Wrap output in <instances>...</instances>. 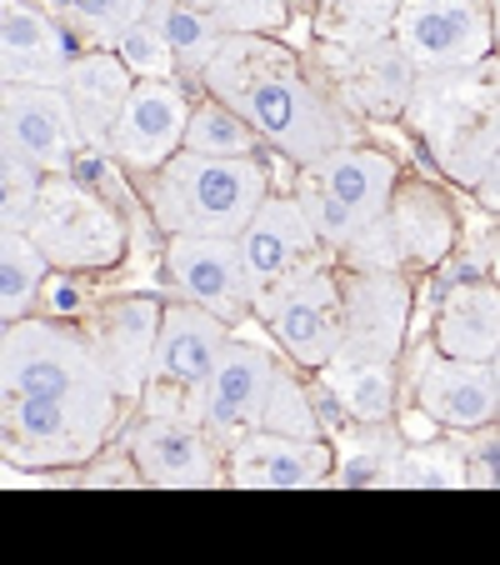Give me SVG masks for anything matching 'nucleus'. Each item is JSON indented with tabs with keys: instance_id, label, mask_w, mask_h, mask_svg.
<instances>
[{
	"instance_id": "1",
	"label": "nucleus",
	"mask_w": 500,
	"mask_h": 565,
	"mask_svg": "<svg viewBox=\"0 0 500 565\" xmlns=\"http://www.w3.org/2000/svg\"><path fill=\"white\" fill-rule=\"evenodd\" d=\"M120 416L91 341L51 316H15L0 335V460L21 470L86 466Z\"/></svg>"
},
{
	"instance_id": "2",
	"label": "nucleus",
	"mask_w": 500,
	"mask_h": 565,
	"mask_svg": "<svg viewBox=\"0 0 500 565\" xmlns=\"http://www.w3.org/2000/svg\"><path fill=\"white\" fill-rule=\"evenodd\" d=\"M195 81L205 86V96L225 100L256 130L260 146L286 156L290 166L351 140V120L336 90L320 86L300 65V55L270 41L266 31H231Z\"/></svg>"
},
{
	"instance_id": "3",
	"label": "nucleus",
	"mask_w": 500,
	"mask_h": 565,
	"mask_svg": "<svg viewBox=\"0 0 500 565\" xmlns=\"http://www.w3.org/2000/svg\"><path fill=\"white\" fill-rule=\"evenodd\" d=\"M401 116L411 120V130L426 140L436 166L456 185L476 191L486 175H496L500 126H496V75L486 71V61L415 75Z\"/></svg>"
},
{
	"instance_id": "4",
	"label": "nucleus",
	"mask_w": 500,
	"mask_h": 565,
	"mask_svg": "<svg viewBox=\"0 0 500 565\" xmlns=\"http://www.w3.org/2000/svg\"><path fill=\"white\" fill-rule=\"evenodd\" d=\"M270 191L260 156H195L171 150L146 181V205L160 235H235Z\"/></svg>"
},
{
	"instance_id": "5",
	"label": "nucleus",
	"mask_w": 500,
	"mask_h": 565,
	"mask_svg": "<svg viewBox=\"0 0 500 565\" xmlns=\"http://www.w3.org/2000/svg\"><path fill=\"white\" fill-rule=\"evenodd\" d=\"M395 181H401V166L385 150L355 146V140H341V146H330L316 160H300L296 201L306 211L310 231H316L320 250L336 256L361 225L385 215Z\"/></svg>"
},
{
	"instance_id": "6",
	"label": "nucleus",
	"mask_w": 500,
	"mask_h": 565,
	"mask_svg": "<svg viewBox=\"0 0 500 565\" xmlns=\"http://www.w3.org/2000/svg\"><path fill=\"white\" fill-rule=\"evenodd\" d=\"M31 246L41 250V260L51 270H110L126 256V211L106 201V195L86 191L65 171L41 175V191H35L31 221H25Z\"/></svg>"
},
{
	"instance_id": "7",
	"label": "nucleus",
	"mask_w": 500,
	"mask_h": 565,
	"mask_svg": "<svg viewBox=\"0 0 500 565\" xmlns=\"http://www.w3.org/2000/svg\"><path fill=\"white\" fill-rule=\"evenodd\" d=\"M251 316H260L276 335V345L300 371H320L341 345V290H336V256L300 260L280 280H270L256 296Z\"/></svg>"
},
{
	"instance_id": "8",
	"label": "nucleus",
	"mask_w": 500,
	"mask_h": 565,
	"mask_svg": "<svg viewBox=\"0 0 500 565\" xmlns=\"http://www.w3.org/2000/svg\"><path fill=\"white\" fill-rule=\"evenodd\" d=\"M225 341H231V326L211 310L191 306V300L160 306L156 345H150L146 385H140V411L146 416H185L195 385L211 375Z\"/></svg>"
},
{
	"instance_id": "9",
	"label": "nucleus",
	"mask_w": 500,
	"mask_h": 565,
	"mask_svg": "<svg viewBox=\"0 0 500 565\" xmlns=\"http://www.w3.org/2000/svg\"><path fill=\"white\" fill-rule=\"evenodd\" d=\"M336 290H341V345L330 361H401L415 306L411 276L336 266Z\"/></svg>"
},
{
	"instance_id": "10",
	"label": "nucleus",
	"mask_w": 500,
	"mask_h": 565,
	"mask_svg": "<svg viewBox=\"0 0 500 565\" xmlns=\"http://www.w3.org/2000/svg\"><path fill=\"white\" fill-rule=\"evenodd\" d=\"M391 45L405 55L415 75H430L486 61L496 35H490V15L476 0H395Z\"/></svg>"
},
{
	"instance_id": "11",
	"label": "nucleus",
	"mask_w": 500,
	"mask_h": 565,
	"mask_svg": "<svg viewBox=\"0 0 500 565\" xmlns=\"http://www.w3.org/2000/svg\"><path fill=\"white\" fill-rule=\"evenodd\" d=\"M276 365L280 361L266 345H251V341H241V335H231V341L221 345V355H215L211 375L195 385L191 406H185V420H195V426L225 450L235 436L256 430L266 391H270V381H276Z\"/></svg>"
},
{
	"instance_id": "12",
	"label": "nucleus",
	"mask_w": 500,
	"mask_h": 565,
	"mask_svg": "<svg viewBox=\"0 0 500 565\" xmlns=\"http://www.w3.org/2000/svg\"><path fill=\"white\" fill-rule=\"evenodd\" d=\"M185 116H191V96L181 81H136L130 96L120 100L100 150L126 175H150L171 150H181Z\"/></svg>"
},
{
	"instance_id": "13",
	"label": "nucleus",
	"mask_w": 500,
	"mask_h": 565,
	"mask_svg": "<svg viewBox=\"0 0 500 565\" xmlns=\"http://www.w3.org/2000/svg\"><path fill=\"white\" fill-rule=\"evenodd\" d=\"M336 446L326 436H276L245 430L221 450V476L241 491H310L330 486Z\"/></svg>"
},
{
	"instance_id": "14",
	"label": "nucleus",
	"mask_w": 500,
	"mask_h": 565,
	"mask_svg": "<svg viewBox=\"0 0 500 565\" xmlns=\"http://www.w3.org/2000/svg\"><path fill=\"white\" fill-rule=\"evenodd\" d=\"M130 466L160 491H205L221 486V446L185 416H140L126 436Z\"/></svg>"
},
{
	"instance_id": "15",
	"label": "nucleus",
	"mask_w": 500,
	"mask_h": 565,
	"mask_svg": "<svg viewBox=\"0 0 500 565\" xmlns=\"http://www.w3.org/2000/svg\"><path fill=\"white\" fill-rule=\"evenodd\" d=\"M166 276L175 280L181 300L221 316L225 326L245 320L256 306L235 235H166Z\"/></svg>"
},
{
	"instance_id": "16",
	"label": "nucleus",
	"mask_w": 500,
	"mask_h": 565,
	"mask_svg": "<svg viewBox=\"0 0 500 565\" xmlns=\"http://www.w3.org/2000/svg\"><path fill=\"white\" fill-rule=\"evenodd\" d=\"M0 146L31 160L41 175L65 171L71 156L81 150V130H75L61 86L0 81Z\"/></svg>"
},
{
	"instance_id": "17",
	"label": "nucleus",
	"mask_w": 500,
	"mask_h": 565,
	"mask_svg": "<svg viewBox=\"0 0 500 565\" xmlns=\"http://www.w3.org/2000/svg\"><path fill=\"white\" fill-rule=\"evenodd\" d=\"M411 391L426 420L440 430H490L500 416L496 361H456V355H436V345H426Z\"/></svg>"
},
{
	"instance_id": "18",
	"label": "nucleus",
	"mask_w": 500,
	"mask_h": 565,
	"mask_svg": "<svg viewBox=\"0 0 500 565\" xmlns=\"http://www.w3.org/2000/svg\"><path fill=\"white\" fill-rule=\"evenodd\" d=\"M235 250H241L251 296H260L270 280H280L286 270H296L300 260L320 256V241H316V231H310L306 211H300L296 191H286V195L266 191L260 205L251 211V221L235 231Z\"/></svg>"
},
{
	"instance_id": "19",
	"label": "nucleus",
	"mask_w": 500,
	"mask_h": 565,
	"mask_svg": "<svg viewBox=\"0 0 500 565\" xmlns=\"http://www.w3.org/2000/svg\"><path fill=\"white\" fill-rule=\"evenodd\" d=\"M156 326H160L156 296H120V300H110V306H100L96 316L86 320V331H81L120 401H140L150 345H156Z\"/></svg>"
},
{
	"instance_id": "20",
	"label": "nucleus",
	"mask_w": 500,
	"mask_h": 565,
	"mask_svg": "<svg viewBox=\"0 0 500 565\" xmlns=\"http://www.w3.org/2000/svg\"><path fill=\"white\" fill-rule=\"evenodd\" d=\"M385 225H391L401 270H430L450 260V250L460 246L456 205L426 181H395L391 201H385Z\"/></svg>"
},
{
	"instance_id": "21",
	"label": "nucleus",
	"mask_w": 500,
	"mask_h": 565,
	"mask_svg": "<svg viewBox=\"0 0 500 565\" xmlns=\"http://www.w3.org/2000/svg\"><path fill=\"white\" fill-rule=\"evenodd\" d=\"M71 55V35L61 31V21H51L31 0H0V81L61 86Z\"/></svg>"
},
{
	"instance_id": "22",
	"label": "nucleus",
	"mask_w": 500,
	"mask_h": 565,
	"mask_svg": "<svg viewBox=\"0 0 500 565\" xmlns=\"http://www.w3.org/2000/svg\"><path fill=\"white\" fill-rule=\"evenodd\" d=\"M436 345L456 361H496L500 351V290L496 276L446 280V296L436 310Z\"/></svg>"
},
{
	"instance_id": "23",
	"label": "nucleus",
	"mask_w": 500,
	"mask_h": 565,
	"mask_svg": "<svg viewBox=\"0 0 500 565\" xmlns=\"http://www.w3.org/2000/svg\"><path fill=\"white\" fill-rule=\"evenodd\" d=\"M330 71H336V100L345 110H361V116H401L415 81V71L391 45V35H381V41L361 45L351 55H336Z\"/></svg>"
},
{
	"instance_id": "24",
	"label": "nucleus",
	"mask_w": 500,
	"mask_h": 565,
	"mask_svg": "<svg viewBox=\"0 0 500 565\" xmlns=\"http://www.w3.org/2000/svg\"><path fill=\"white\" fill-rule=\"evenodd\" d=\"M130 71L116 61V51H96L91 45L86 55H71L61 75V96L71 106V120L81 130V146H106V130L116 120L120 100L130 96Z\"/></svg>"
},
{
	"instance_id": "25",
	"label": "nucleus",
	"mask_w": 500,
	"mask_h": 565,
	"mask_svg": "<svg viewBox=\"0 0 500 565\" xmlns=\"http://www.w3.org/2000/svg\"><path fill=\"white\" fill-rule=\"evenodd\" d=\"M140 21L171 45L175 71L191 75V81L205 71V61L215 55V45L225 41L221 21L205 11L201 0H146V15H140Z\"/></svg>"
},
{
	"instance_id": "26",
	"label": "nucleus",
	"mask_w": 500,
	"mask_h": 565,
	"mask_svg": "<svg viewBox=\"0 0 500 565\" xmlns=\"http://www.w3.org/2000/svg\"><path fill=\"white\" fill-rule=\"evenodd\" d=\"M320 375H326L336 406H341L355 426H375V420L395 416V395H401L395 361H326Z\"/></svg>"
},
{
	"instance_id": "27",
	"label": "nucleus",
	"mask_w": 500,
	"mask_h": 565,
	"mask_svg": "<svg viewBox=\"0 0 500 565\" xmlns=\"http://www.w3.org/2000/svg\"><path fill=\"white\" fill-rule=\"evenodd\" d=\"M401 450H405V436L391 426V420L361 426V430H351L345 450L336 456L330 480H336V486H395Z\"/></svg>"
},
{
	"instance_id": "28",
	"label": "nucleus",
	"mask_w": 500,
	"mask_h": 565,
	"mask_svg": "<svg viewBox=\"0 0 500 565\" xmlns=\"http://www.w3.org/2000/svg\"><path fill=\"white\" fill-rule=\"evenodd\" d=\"M45 276H51V266H45L41 250L31 246V235L0 225V320L31 316V310L41 306Z\"/></svg>"
},
{
	"instance_id": "29",
	"label": "nucleus",
	"mask_w": 500,
	"mask_h": 565,
	"mask_svg": "<svg viewBox=\"0 0 500 565\" xmlns=\"http://www.w3.org/2000/svg\"><path fill=\"white\" fill-rule=\"evenodd\" d=\"M31 6L61 21L65 35H81L100 51H110V41L146 15V0H31Z\"/></svg>"
},
{
	"instance_id": "30",
	"label": "nucleus",
	"mask_w": 500,
	"mask_h": 565,
	"mask_svg": "<svg viewBox=\"0 0 500 565\" xmlns=\"http://www.w3.org/2000/svg\"><path fill=\"white\" fill-rule=\"evenodd\" d=\"M181 146L195 150V156H260L256 130L215 96H205L201 106H191L185 130H181Z\"/></svg>"
},
{
	"instance_id": "31",
	"label": "nucleus",
	"mask_w": 500,
	"mask_h": 565,
	"mask_svg": "<svg viewBox=\"0 0 500 565\" xmlns=\"http://www.w3.org/2000/svg\"><path fill=\"white\" fill-rule=\"evenodd\" d=\"M391 11L395 0H326V15H320V41L326 55H351L361 45L391 35Z\"/></svg>"
},
{
	"instance_id": "32",
	"label": "nucleus",
	"mask_w": 500,
	"mask_h": 565,
	"mask_svg": "<svg viewBox=\"0 0 500 565\" xmlns=\"http://www.w3.org/2000/svg\"><path fill=\"white\" fill-rule=\"evenodd\" d=\"M256 430H276V436H326L316 406H310V391L286 371V365H276V381H270V391H266V406H260Z\"/></svg>"
},
{
	"instance_id": "33",
	"label": "nucleus",
	"mask_w": 500,
	"mask_h": 565,
	"mask_svg": "<svg viewBox=\"0 0 500 565\" xmlns=\"http://www.w3.org/2000/svg\"><path fill=\"white\" fill-rule=\"evenodd\" d=\"M110 51H116V61L130 71V81H181L171 45L160 41V35L150 31L146 21L126 25V31H120L116 41H110Z\"/></svg>"
},
{
	"instance_id": "34",
	"label": "nucleus",
	"mask_w": 500,
	"mask_h": 565,
	"mask_svg": "<svg viewBox=\"0 0 500 565\" xmlns=\"http://www.w3.org/2000/svg\"><path fill=\"white\" fill-rule=\"evenodd\" d=\"M395 486H466V456L436 440H411L401 450V470H395Z\"/></svg>"
},
{
	"instance_id": "35",
	"label": "nucleus",
	"mask_w": 500,
	"mask_h": 565,
	"mask_svg": "<svg viewBox=\"0 0 500 565\" xmlns=\"http://www.w3.org/2000/svg\"><path fill=\"white\" fill-rule=\"evenodd\" d=\"M35 191H41V171H35L31 160L15 156V150L0 146V225L6 231H25Z\"/></svg>"
},
{
	"instance_id": "36",
	"label": "nucleus",
	"mask_w": 500,
	"mask_h": 565,
	"mask_svg": "<svg viewBox=\"0 0 500 565\" xmlns=\"http://www.w3.org/2000/svg\"><path fill=\"white\" fill-rule=\"evenodd\" d=\"M221 21V31H280L286 25V0H201Z\"/></svg>"
},
{
	"instance_id": "37",
	"label": "nucleus",
	"mask_w": 500,
	"mask_h": 565,
	"mask_svg": "<svg viewBox=\"0 0 500 565\" xmlns=\"http://www.w3.org/2000/svg\"><path fill=\"white\" fill-rule=\"evenodd\" d=\"M466 486H496V426L490 436H476L466 450Z\"/></svg>"
},
{
	"instance_id": "38",
	"label": "nucleus",
	"mask_w": 500,
	"mask_h": 565,
	"mask_svg": "<svg viewBox=\"0 0 500 565\" xmlns=\"http://www.w3.org/2000/svg\"><path fill=\"white\" fill-rule=\"evenodd\" d=\"M41 296L51 300V316H61V320H71V316H86V300H81V290L71 286V270H65V276H45Z\"/></svg>"
},
{
	"instance_id": "39",
	"label": "nucleus",
	"mask_w": 500,
	"mask_h": 565,
	"mask_svg": "<svg viewBox=\"0 0 500 565\" xmlns=\"http://www.w3.org/2000/svg\"><path fill=\"white\" fill-rule=\"evenodd\" d=\"M0 335H6V320H0Z\"/></svg>"
}]
</instances>
